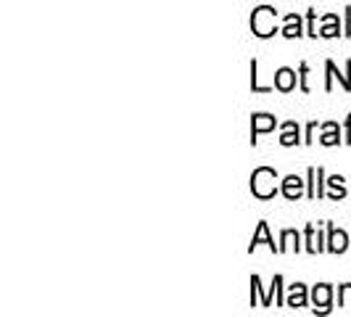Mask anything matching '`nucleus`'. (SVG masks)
I'll list each match as a JSON object with an SVG mask.
<instances>
[{"instance_id":"4468645a","label":"nucleus","mask_w":351,"mask_h":317,"mask_svg":"<svg viewBox=\"0 0 351 317\" xmlns=\"http://www.w3.org/2000/svg\"><path fill=\"white\" fill-rule=\"evenodd\" d=\"M322 145H338L341 143V130H338V124L335 122H328L322 124V138H319Z\"/></svg>"},{"instance_id":"9b49d317","label":"nucleus","mask_w":351,"mask_h":317,"mask_svg":"<svg viewBox=\"0 0 351 317\" xmlns=\"http://www.w3.org/2000/svg\"><path fill=\"white\" fill-rule=\"evenodd\" d=\"M288 307H293V309H299V307H306V285L304 283H296V285H291V291H288V299H285Z\"/></svg>"},{"instance_id":"2eb2a0df","label":"nucleus","mask_w":351,"mask_h":317,"mask_svg":"<svg viewBox=\"0 0 351 317\" xmlns=\"http://www.w3.org/2000/svg\"><path fill=\"white\" fill-rule=\"evenodd\" d=\"M338 32H341V21H338L335 14H328V16H325V24H322V30H319V35L338 37Z\"/></svg>"},{"instance_id":"412c9836","label":"nucleus","mask_w":351,"mask_h":317,"mask_svg":"<svg viewBox=\"0 0 351 317\" xmlns=\"http://www.w3.org/2000/svg\"><path fill=\"white\" fill-rule=\"evenodd\" d=\"M306 71H309V67H306V64H301V67H299V77H301V90H304V93L309 90V85H306Z\"/></svg>"},{"instance_id":"4be33fe9","label":"nucleus","mask_w":351,"mask_h":317,"mask_svg":"<svg viewBox=\"0 0 351 317\" xmlns=\"http://www.w3.org/2000/svg\"><path fill=\"white\" fill-rule=\"evenodd\" d=\"M315 130H317V124L312 122V124H309V127H306V138H304V141H306V143H312V135H315Z\"/></svg>"},{"instance_id":"39448f33","label":"nucleus","mask_w":351,"mask_h":317,"mask_svg":"<svg viewBox=\"0 0 351 317\" xmlns=\"http://www.w3.org/2000/svg\"><path fill=\"white\" fill-rule=\"evenodd\" d=\"M275 117H269V114H254V119H251V143L256 145V138L262 135V132H269V130H275Z\"/></svg>"},{"instance_id":"dca6fc26","label":"nucleus","mask_w":351,"mask_h":317,"mask_svg":"<svg viewBox=\"0 0 351 317\" xmlns=\"http://www.w3.org/2000/svg\"><path fill=\"white\" fill-rule=\"evenodd\" d=\"M306 251H312V254H317V251H322V238H319V233H315V225H306Z\"/></svg>"},{"instance_id":"6ab92c4d","label":"nucleus","mask_w":351,"mask_h":317,"mask_svg":"<svg viewBox=\"0 0 351 317\" xmlns=\"http://www.w3.org/2000/svg\"><path fill=\"white\" fill-rule=\"evenodd\" d=\"M251 90L254 93H269L272 88H264L259 85V74H256V61H251Z\"/></svg>"},{"instance_id":"5701e85b","label":"nucleus","mask_w":351,"mask_h":317,"mask_svg":"<svg viewBox=\"0 0 351 317\" xmlns=\"http://www.w3.org/2000/svg\"><path fill=\"white\" fill-rule=\"evenodd\" d=\"M346 143H351V114L349 119H346Z\"/></svg>"},{"instance_id":"0eeeda50","label":"nucleus","mask_w":351,"mask_h":317,"mask_svg":"<svg viewBox=\"0 0 351 317\" xmlns=\"http://www.w3.org/2000/svg\"><path fill=\"white\" fill-rule=\"evenodd\" d=\"M325 69H328V82H325V90H333V77H338V80H341V85H343V90L349 93L351 90V61H346V74H338L333 61H325Z\"/></svg>"},{"instance_id":"f257e3e1","label":"nucleus","mask_w":351,"mask_h":317,"mask_svg":"<svg viewBox=\"0 0 351 317\" xmlns=\"http://www.w3.org/2000/svg\"><path fill=\"white\" fill-rule=\"evenodd\" d=\"M278 172L272 169V167H259V169H254V175H251V193L256 196V198H272V196L278 193Z\"/></svg>"},{"instance_id":"f8f14e48","label":"nucleus","mask_w":351,"mask_h":317,"mask_svg":"<svg viewBox=\"0 0 351 317\" xmlns=\"http://www.w3.org/2000/svg\"><path fill=\"white\" fill-rule=\"evenodd\" d=\"M280 143H282V145H285V148H288V145H296V143H301L299 124H296V122H285V124H282Z\"/></svg>"},{"instance_id":"f03ea898","label":"nucleus","mask_w":351,"mask_h":317,"mask_svg":"<svg viewBox=\"0 0 351 317\" xmlns=\"http://www.w3.org/2000/svg\"><path fill=\"white\" fill-rule=\"evenodd\" d=\"M251 32L256 37H272L278 32V11L269 5H259L251 16Z\"/></svg>"},{"instance_id":"f3484780","label":"nucleus","mask_w":351,"mask_h":317,"mask_svg":"<svg viewBox=\"0 0 351 317\" xmlns=\"http://www.w3.org/2000/svg\"><path fill=\"white\" fill-rule=\"evenodd\" d=\"M280 254L282 251H288V248H296V251H299V233H296V230H282V235H280Z\"/></svg>"},{"instance_id":"20e7f679","label":"nucleus","mask_w":351,"mask_h":317,"mask_svg":"<svg viewBox=\"0 0 351 317\" xmlns=\"http://www.w3.org/2000/svg\"><path fill=\"white\" fill-rule=\"evenodd\" d=\"M328 251H333V254H343L346 248H349V235L343 233V230L333 228V225H328Z\"/></svg>"},{"instance_id":"ddd939ff","label":"nucleus","mask_w":351,"mask_h":317,"mask_svg":"<svg viewBox=\"0 0 351 317\" xmlns=\"http://www.w3.org/2000/svg\"><path fill=\"white\" fill-rule=\"evenodd\" d=\"M280 32L285 37H301L304 35V27H301L299 14H288V16H285V27H282Z\"/></svg>"},{"instance_id":"7ed1b4c3","label":"nucleus","mask_w":351,"mask_h":317,"mask_svg":"<svg viewBox=\"0 0 351 317\" xmlns=\"http://www.w3.org/2000/svg\"><path fill=\"white\" fill-rule=\"evenodd\" d=\"M330 299H333V288L328 283H319L312 291V301H315V312H330Z\"/></svg>"},{"instance_id":"aec40b11","label":"nucleus","mask_w":351,"mask_h":317,"mask_svg":"<svg viewBox=\"0 0 351 317\" xmlns=\"http://www.w3.org/2000/svg\"><path fill=\"white\" fill-rule=\"evenodd\" d=\"M338 304H341V307H351V283L338 288Z\"/></svg>"},{"instance_id":"423d86ee","label":"nucleus","mask_w":351,"mask_h":317,"mask_svg":"<svg viewBox=\"0 0 351 317\" xmlns=\"http://www.w3.org/2000/svg\"><path fill=\"white\" fill-rule=\"evenodd\" d=\"M280 193L288 198V201H299L301 193H304V180L296 175H288L282 177V185H280Z\"/></svg>"},{"instance_id":"1a4fd4ad","label":"nucleus","mask_w":351,"mask_h":317,"mask_svg":"<svg viewBox=\"0 0 351 317\" xmlns=\"http://www.w3.org/2000/svg\"><path fill=\"white\" fill-rule=\"evenodd\" d=\"M275 88L282 90V93H291V90L296 88V71L288 69V67L275 71Z\"/></svg>"},{"instance_id":"6e6552de","label":"nucleus","mask_w":351,"mask_h":317,"mask_svg":"<svg viewBox=\"0 0 351 317\" xmlns=\"http://www.w3.org/2000/svg\"><path fill=\"white\" fill-rule=\"evenodd\" d=\"M262 244H267L272 251H278V254H280V246H275V241L269 238V225H267V222H259V228H256L254 238H251V246H248V251H254V248L262 246Z\"/></svg>"},{"instance_id":"9d476101","label":"nucleus","mask_w":351,"mask_h":317,"mask_svg":"<svg viewBox=\"0 0 351 317\" xmlns=\"http://www.w3.org/2000/svg\"><path fill=\"white\" fill-rule=\"evenodd\" d=\"M322 167H309V198H322Z\"/></svg>"},{"instance_id":"a211bd4d","label":"nucleus","mask_w":351,"mask_h":317,"mask_svg":"<svg viewBox=\"0 0 351 317\" xmlns=\"http://www.w3.org/2000/svg\"><path fill=\"white\" fill-rule=\"evenodd\" d=\"M328 185L333 188V193H330V198H333V201H338V198H346V188H343V177H341V175L330 177V180H328Z\"/></svg>"}]
</instances>
